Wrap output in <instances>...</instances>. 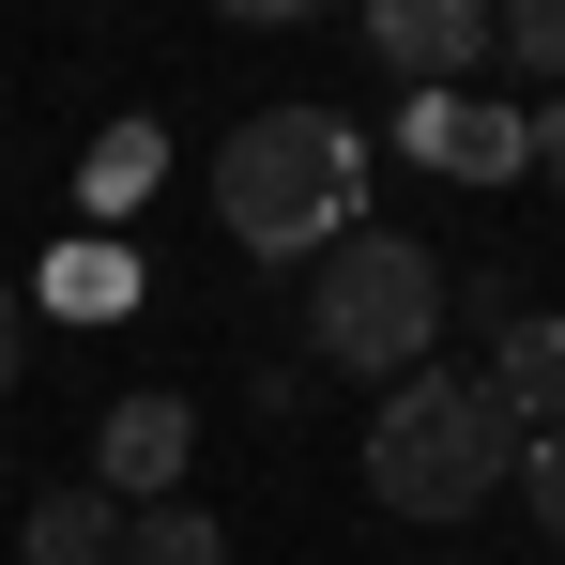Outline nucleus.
I'll use <instances>...</instances> for the list:
<instances>
[{
	"label": "nucleus",
	"instance_id": "1",
	"mask_svg": "<svg viewBox=\"0 0 565 565\" xmlns=\"http://www.w3.org/2000/svg\"><path fill=\"white\" fill-rule=\"evenodd\" d=\"M214 214H230L245 260H321V245L367 230V138L337 107H260V122L214 138Z\"/></svg>",
	"mask_w": 565,
	"mask_h": 565
},
{
	"label": "nucleus",
	"instance_id": "2",
	"mask_svg": "<svg viewBox=\"0 0 565 565\" xmlns=\"http://www.w3.org/2000/svg\"><path fill=\"white\" fill-rule=\"evenodd\" d=\"M444 245H413V230H352V245H321L306 260V367H352V382H413L428 367V337H444Z\"/></svg>",
	"mask_w": 565,
	"mask_h": 565
},
{
	"label": "nucleus",
	"instance_id": "3",
	"mask_svg": "<svg viewBox=\"0 0 565 565\" xmlns=\"http://www.w3.org/2000/svg\"><path fill=\"white\" fill-rule=\"evenodd\" d=\"M504 473H520V428L473 397V367L382 382V413H367V489L397 504V520H473V504H504Z\"/></svg>",
	"mask_w": 565,
	"mask_h": 565
},
{
	"label": "nucleus",
	"instance_id": "4",
	"mask_svg": "<svg viewBox=\"0 0 565 565\" xmlns=\"http://www.w3.org/2000/svg\"><path fill=\"white\" fill-rule=\"evenodd\" d=\"M184 459H199V413L184 397H107L93 428V489L138 520V504H184Z\"/></svg>",
	"mask_w": 565,
	"mask_h": 565
},
{
	"label": "nucleus",
	"instance_id": "5",
	"mask_svg": "<svg viewBox=\"0 0 565 565\" xmlns=\"http://www.w3.org/2000/svg\"><path fill=\"white\" fill-rule=\"evenodd\" d=\"M367 46L413 93H473L489 77V0H367Z\"/></svg>",
	"mask_w": 565,
	"mask_h": 565
},
{
	"label": "nucleus",
	"instance_id": "6",
	"mask_svg": "<svg viewBox=\"0 0 565 565\" xmlns=\"http://www.w3.org/2000/svg\"><path fill=\"white\" fill-rule=\"evenodd\" d=\"M397 138H413L428 169H459V184H504V169L535 153V107H504V93H413Z\"/></svg>",
	"mask_w": 565,
	"mask_h": 565
},
{
	"label": "nucleus",
	"instance_id": "7",
	"mask_svg": "<svg viewBox=\"0 0 565 565\" xmlns=\"http://www.w3.org/2000/svg\"><path fill=\"white\" fill-rule=\"evenodd\" d=\"M473 397H489V413H504L520 444H535V428H565V321H551V306H520V321L489 337V367H473Z\"/></svg>",
	"mask_w": 565,
	"mask_h": 565
},
{
	"label": "nucleus",
	"instance_id": "8",
	"mask_svg": "<svg viewBox=\"0 0 565 565\" xmlns=\"http://www.w3.org/2000/svg\"><path fill=\"white\" fill-rule=\"evenodd\" d=\"M31 565H122V504L107 489H31Z\"/></svg>",
	"mask_w": 565,
	"mask_h": 565
},
{
	"label": "nucleus",
	"instance_id": "9",
	"mask_svg": "<svg viewBox=\"0 0 565 565\" xmlns=\"http://www.w3.org/2000/svg\"><path fill=\"white\" fill-rule=\"evenodd\" d=\"M489 62L535 77V93H565V0H489Z\"/></svg>",
	"mask_w": 565,
	"mask_h": 565
},
{
	"label": "nucleus",
	"instance_id": "10",
	"mask_svg": "<svg viewBox=\"0 0 565 565\" xmlns=\"http://www.w3.org/2000/svg\"><path fill=\"white\" fill-rule=\"evenodd\" d=\"M122 565H230V535H214L199 504H138V520H122Z\"/></svg>",
	"mask_w": 565,
	"mask_h": 565
},
{
	"label": "nucleus",
	"instance_id": "11",
	"mask_svg": "<svg viewBox=\"0 0 565 565\" xmlns=\"http://www.w3.org/2000/svg\"><path fill=\"white\" fill-rule=\"evenodd\" d=\"M504 489H520V520H535V535H551V565H565V428H535Z\"/></svg>",
	"mask_w": 565,
	"mask_h": 565
},
{
	"label": "nucleus",
	"instance_id": "12",
	"mask_svg": "<svg viewBox=\"0 0 565 565\" xmlns=\"http://www.w3.org/2000/svg\"><path fill=\"white\" fill-rule=\"evenodd\" d=\"M153 169H169V153H153V122H122V138L93 153V214H122V199L153 184Z\"/></svg>",
	"mask_w": 565,
	"mask_h": 565
},
{
	"label": "nucleus",
	"instance_id": "13",
	"mask_svg": "<svg viewBox=\"0 0 565 565\" xmlns=\"http://www.w3.org/2000/svg\"><path fill=\"white\" fill-rule=\"evenodd\" d=\"M46 306H77V321H93V306H122V260H107V245H77V260L46 276Z\"/></svg>",
	"mask_w": 565,
	"mask_h": 565
},
{
	"label": "nucleus",
	"instance_id": "14",
	"mask_svg": "<svg viewBox=\"0 0 565 565\" xmlns=\"http://www.w3.org/2000/svg\"><path fill=\"white\" fill-rule=\"evenodd\" d=\"M15 367H31V306H15V276H0V397H15Z\"/></svg>",
	"mask_w": 565,
	"mask_h": 565
},
{
	"label": "nucleus",
	"instance_id": "15",
	"mask_svg": "<svg viewBox=\"0 0 565 565\" xmlns=\"http://www.w3.org/2000/svg\"><path fill=\"white\" fill-rule=\"evenodd\" d=\"M535 184H551V199H565V93H551V107H535Z\"/></svg>",
	"mask_w": 565,
	"mask_h": 565
},
{
	"label": "nucleus",
	"instance_id": "16",
	"mask_svg": "<svg viewBox=\"0 0 565 565\" xmlns=\"http://www.w3.org/2000/svg\"><path fill=\"white\" fill-rule=\"evenodd\" d=\"M0 489H15V459H0Z\"/></svg>",
	"mask_w": 565,
	"mask_h": 565
}]
</instances>
